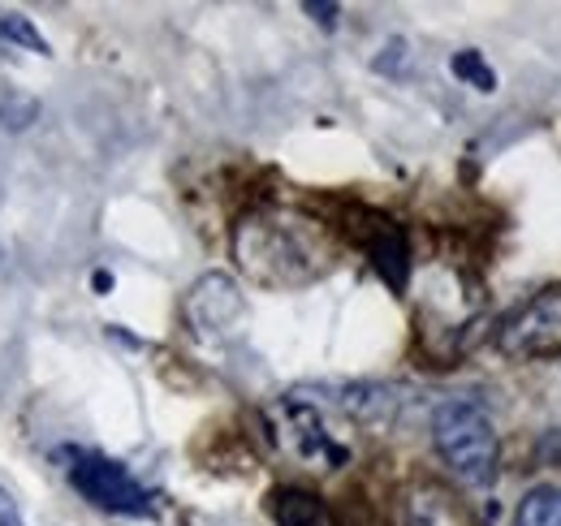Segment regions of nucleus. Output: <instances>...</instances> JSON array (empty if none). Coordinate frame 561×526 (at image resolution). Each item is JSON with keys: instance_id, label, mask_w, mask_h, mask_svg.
Listing matches in <instances>:
<instances>
[{"instance_id": "obj_1", "label": "nucleus", "mask_w": 561, "mask_h": 526, "mask_svg": "<svg viewBox=\"0 0 561 526\" xmlns=\"http://www.w3.org/2000/svg\"><path fill=\"white\" fill-rule=\"evenodd\" d=\"M238 267L273 289L307 285L329 267V247L311 220L285 216V211H260L247 216L233 233Z\"/></svg>"}, {"instance_id": "obj_2", "label": "nucleus", "mask_w": 561, "mask_h": 526, "mask_svg": "<svg viewBox=\"0 0 561 526\" xmlns=\"http://www.w3.org/2000/svg\"><path fill=\"white\" fill-rule=\"evenodd\" d=\"M432 445L440 461L476 488H489L501 474V441L492 427L489 410L471 397H449L432 410Z\"/></svg>"}, {"instance_id": "obj_3", "label": "nucleus", "mask_w": 561, "mask_h": 526, "mask_svg": "<svg viewBox=\"0 0 561 526\" xmlns=\"http://www.w3.org/2000/svg\"><path fill=\"white\" fill-rule=\"evenodd\" d=\"M70 483L108 514H151V492L122 466L104 454H73Z\"/></svg>"}, {"instance_id": "obj_4", "label": "nucleus", "mask_w": 561, "mask_h": 526, "mask_svg": "<svg viewBox=\"0 0 561 526\" xmlns=\"http://www.w3.org/2000/svg\"><path fill=\"white\" fill-rule=\"evenodd\" d=\"M496 345L514 358H553L561 354V289H545L496 329Z\"/></svg>"}, {"instance_id": "obj_5", "label": "nucleus", "mask_w": 561, "mask_h": 526, "mask_svg": "<svg viewBox=\"0 0 561 526\" xmlns=\"http://www.w3.org/2000/svg\"><path fill=\"white\" fill-rule=\"evenodd\" d=\"M242 311H247V302L225 272L199 276L195 289L186 294V320L195 324V332H229L242 320Z\"/></svg>"}, {"instance_id": "obj_6", "label": "nucleus", "mask_w": 561, "mask_h": 526, "mask_svg": "<svg viewBox=\"0 0 561 526\" xmlns=\"http://www.w3.org/2000/svg\"><path fill=\"white\" fill-rule=\"evenodd\" d=\"M514 526H561V483L531 488L514 510Z\"/></svg>"}, {"instance_id": "obj_7", "label": "nucleus", "mask_w": 561, "mask_h": 526, "mask_svg": "<svg viewBox=\"0 0 561 526\" xmlns=\"http://www.w3.org/2000/svg\"><path fill=\"white\" fill-rule=\"evenodd\" d=\"M371 263L380 267V276H385L393 289H402V285H407V242H402V233L385 229V233L371 242Z\"/></svg>"}, {"instance_id": "obj_8", "label": "nucleus", "mask_w": 561, "mask_h": 526, "mask_svg": "<svg viewBox=\"0 0 561 526\" xmlns=\"http://www.w3.org/2000/svg\"><path fill=\"white\" fill-rule=\"evenodd\" d=\"M39 122V100L18 91V87H0V130L22 134Z\"/></svg>"}, {"instance_id": "obj_9", "label": "nucleus", "mask_w": 561, "mask_h": 526, "mask_svg": "<svg viewBox=\"0 0 561 526\" xmlns=\"http://www.w3.org/2000/svg\"><path fill=\"white\" fill-rule=\"evenodd\" d=\"M273 514L285 526H320V501L311 492H298V488H280L273 496Z\"/></svg>"}, {"instance_id": "obj_10", "label": "nucleus", "mask_w": 561, "mask_h": 526, "mask_svg": "<svg viewBox=\"0 0 561 526\" xmlns=\"http://www.w3.org/2000/svg\"><path fill=\"white\" fill-rule=\"evenodd\" d=\"M0 44H13V48H26V53H39L48 57V39L35 31V22L18 9H4L0 13Z\"/></svg>"}, {"instance_id": "obj_11", "label": "nucleus", "mask_w": 561, "mask_h": 526, "mask_svg": "<svg viewBox=\"0 0 561 526\" xmlns=\"http://www.w3.org/2000/svg\"><path fill=\"white\" fill-rule=\"evenodd\" d=\"M449 69H454V78H462L467 87H476V91H484V95H492V91H496V73H492V66L484 61V53H476V48L454 53Z\"/></svg>"}, {"instance_id": "obj_12", "label": "nucleus", "mask_w": 561, "mask_h": 526, "mask_svg": "<svg viewBox=\"0 0 561 526\" xmlns=\"http://www.w3.org/2000/svg\"><path fill=\"white\" fill-rule=\"evenodd\" d=\"M407 526H458V514H454L445 492H420L415 505H411Z\"/></svg>"}, {"instance_id": "obj_13", "label": "nucleus", "mask_w": 561, "mask_h": 526, "mask_svg": "<svg viewBox=\"0 0 561 526\" xmlns=\"http://www.w3.org/2000/svg\"><path fill=\"white\" fill-rule=\"evenodd\" d=\"M302 13H311L324 31H333L337 26V18H342V4H320V0H302Z\"/></svg>"}, {"instance_id": "obj_14", "label": "nucleus", "mask_w": 561, "mask_h": 526, "mask_svg": "<svg viewBox=\"0 0 561 526\" xmlns=\"http://www.w3.org/2000/svg\"><path fill=\"white\" fill-rule=\"evenodd\" d=\"M0 526H26L22 523V510H18V501H13V492L0 483Z\"/></svg>"}, {"instance_id": "obj_15", "label": "nucleus", "mask_w": 561, "mask_h": 526, "mask_svg": "<svg viewBox=\"0 0 561 526\" xmlns=\"http://www.w3.org/2000/svg\"><path fill=\"white\" fill-rule=\"evenodd\" d=\"M389 53H393V57H376V69H380V73H393L398 61H402L411 48H407V39H393V44H389Z\"/></svg>"}]
</instances>
